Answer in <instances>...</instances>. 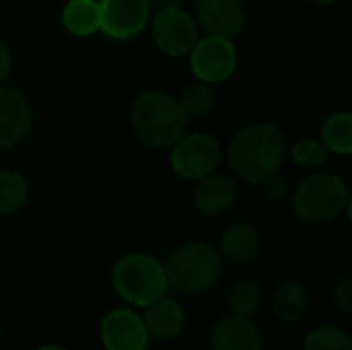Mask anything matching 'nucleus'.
Wrapping results in <instances>:
<instances>
[{
  "mask_svg": "<svg viewBox=\"0 0 352 350\" xmlns=\"http://www.w3.org/2000/svg\"><path fill=\"white\" fill-rule=\"evenodd\" d=\"M287 134L272 122L258 120L241 126L227 149V161L233 175L245 184H262L280 171L287 159Z\"/></svg>",
  "mask_w": 352,
  "mask_h": 350,
  "instance_id": "nucleus-1",
  "label": "nucleus"
},
{
  "mask_svg": "<svg viewBox=\"0 0 352 350\" xmlns=\"http://www.w3.org/2000/svg\"><path fill=\"white\" fill-rule=\"evenodd\" d=\"M130 122L136 138L151 149H171L190 124L179 101L161 89H146L134 99Z\"/></svg>",
  "mask_w": 352,
  "mask_h": 350,
  "instance_id": "nucleus-2",
  "label": "nucleus"
},
{
  "mask_svg": "<svg viewBox=\"0 0 352 350\" xmlns=\"http://www.w3.org/2000/svg\"><path fill=\"white\" fill-rule=\"evenodd\" d=\"M289 200L295 217L305 225H322L351 210L349 184L340 175L324 169H316L301 179Z\"/></svg>",
  "mask_w": 352,
  "mask_h": 350,
  "instance_id": "nucleus-3",
  "label": "nucleus"
},
{
  "mask_svg": "<svg viewBox=\"0 0 352 350\" xmlns=\"http://www.w3.org/2000/svg\"><path fill=\"white\" fill-rule=\"evenodd\" d=\"M167 285L188 297L210 291L223 274L219 250L206 241H188L175 248L163 264Z\"/></svg>",
  "mask_w": 352,
  "mask_h": 350,
  "instance_id": "nucleus-4",
  "label": "nucleus"
},
{
  "mask_svg": "<svg viewBox=\"0 0 352 350\" xmlns=\"http://www.w3.org/2000/svg\"><path fill=\"white\" fill-rule=\"evenodd\" d=\"M111 285L116 293L134 307L151 305L169 289L163 264L142 252L126 254L113 264Z\"/></svg>",
  "mask_w": 352,
  "mask_h": 350,
  "instance_id": "nucleus-5",
  "label": "nucleus"
},
{
  "mask_svg": "<svg viewBox=\"0 0 352 350\" xmlns=\"http://www.w3.org/2000/svg\"><path fill=\"white\" fill-rule=\"evenodd\" d=\"M171 169L190 182H198L214 173L223 163V146L212 134L194 132L184 134L173 146L169 157Z\"/></svg>",
  "mask_w": 352,
  "mask_h": 350,
  "instance_id": "nucleus-6",
  "label": "nucleus"
},
{
  "mask_svg": "<svg viewBox=\"0 0 352 350\" xmlns=\"http://www.w3.org/2000/svg\"><path fill=\"white\" fill-rule=\"evenodd\" d=\"M196 19L175 4H163L153 17V39L169 58H186L198 41Z\"/></svg>",
  "mask_w": 352,
  "mask_h": 350,
  "instance_id": "nucleus-7",
  "label": "nucleus"
},
{
  "mask_svg": "<svg viewBox=\"0 0 352 350\" xmlns=\"http://www.w3.org/2000/svg\"><path fill=\"white\" fill-rule=\"evenodd\" d=\"M188 58L194 76L208 85L225 83L237 68V47L231 37L223 35L198 37Z\"/></svg>",
  "mask_w": 352,
  "mask_h": 350,
  "instance_id": "nucleus-8",
  "label": "nucleus"
},
{
  "mask_svg": "<svg viewBox=\"0 0 352 350\" xmlns=\"http://www.w3.org/2000/svg\"><path fill=\"white\" fill-rule=\"evenodd\" d=\"M101 33L126 41L144 31L151 21V0H99Z\"/></svg>",
  "mask_w": 352,
  "mask_h": 350,
  "instance_id": "nucleus-9",
  "label": "nucleus"
},
{
  "mask_svg": "<svg viewBox=\"0 0 352 350\" xmlns=\"http://www.w3.org/2000/svg\"><path fill=\"white\" fill-rule=\"evenodd\" d=\"M33 130V107L27 95L0 85V149L21 144Z\"/></svg>",
  "mask_w": 352,
  "mask_h": 350,
  "instance_id": "nucleus-10",
  "label": "nucleus"
},
{
  "mask_svg": "<svg viewBox=\"0 0 352 350\" xmlns=\"http://www.w3.org/2000/svg\"><path fill=\"white\" fill-rule=\"evenodd\" d=\"M99 338L105 350H146L151 336L136 311L120 307L101 320Z\"/></svg>",
  "mask_w": 352,
  "mask_h": 350,
  "instance_id": "nucleus-11",
  "label": "nucleus"
},
{
  "mask_svg": "<svg viewBox=\"0 0 352 350\" xmlns=\"http://www.w3.org/2000/svg\"><path fill=\"white\" fill-rule=\"evenodd\" d=\"M196 23L208 35L235 39L245 29L248 12L243 0H194Z\"/></svg>",
  "mask_w": 352,
  "mask_h": 350,
  "instance_id": "nucleus-12",
  "label": "nucleus"
},
{
  "mask_svg": "<svg viewBox=\"0 0 352 350\" xmlns=\"http://www.w3.org/2000/svg\"><path fill=\"white\" fill-rule=\"evenodd\" d=\"M239 198V179L229 173H210L196 182L194 206L204 217H221L229 212Z\"/></svg>",
  "mask_w": 352,
  "mask_h": 350,
  "instance_id": "nucleus-13",
  "label": "nucleus"
},
{
  "mask_svg": "<svg viewBox=\"0 0 352 350\" xmlns=\"http://www.w3.org/2000/svg\"><path fill=\"white\" fill-rule=\"evenodd\" d=\"M212 350H264V336L250 318L229 316L210 332Z\"/></svg>",
  "mask_w": 352,
  "mask_h": 350,
  "instance_id": "nucleus-14",
  "label": "nucleus"
},
{
  "mask_svg": "<svg viewBox=\"0 0 352 350\" xmlns=\"http://www.w3.org/2000/svg\"><path fill=\"white\" fill-rule=\"evenodd\" d=\"M217 250H219L223 262L248 264L260 252V233L252 223L235 221L223 231Z\"/></svg>",
  "mask_w": 352,
  "mask_h": 350,
  "instance_id": "nucleus-15",
  "label": "nucleus"
},
{
  "mask_svg": "<svg viewBox=\"0 0 352 350\" xmlns=\"http://www.w3.org/2000/svg\"><path fill=\"white\" fill-rule=\"evenodd\" d=\"M142 322L146 326L148 336L159 338V340H169L184 332L186 314L175 299H169L167 295H163L161 299L146 305Z\"/></svg>",
  "mask_w": 352,
  "mask_h": 350,
  "instance_id": "nucleus-16",
  "label": "nucleus"
},
{
  "mask_svg": "<svg viewBox=\"0 0 352 350\" xmlns=\"http://www.w3.org/2000/svg\"><path fill=\"white\" fill-rule=\"evenodd\" d=\"M272 309H274V316L280 324H285V326L299 324L309 309V295H307L305 285L295 281V278L283 281L274 289Z\"/></svg>",
  "mask_w": 352,
  "mask_h": 350,
  "instance_id": "nucleus-17",
  "label": "nucleus"
},
{
  "mask_svg": "<svg viewBox=\"0 0 352 350\" xmlns=\"http://www.w3.org/2000/svg\"><path fill=\"white\" fill-rule=\"evenodd\" d=\"M62 25L76 37H89L101 31L99 0H68L62 8Z\"/></svg>",
  "mask_w": 352,
  "mask_h": 350,
  "instance_id": "nucleus-18",
  "label": "nucleus"
},
{
  "mask_svg": "<svg viewBox=\"0 0 352 350\" xmlns=\"http://www.w3.org/2000/svg\"><path fill=\"white\" fill-rule=\"evenodd\" d=\"M320 140L334 155H351L352 153V116L349 111L332 113L324 120L320 130Z\"/></svg>",
  "mask_w": 352,
  "mask_h": 350,
  "instance_id": "nucleus-19",
  "label": "nucleus"
},
{
  "mask_svg": "<svg viewBox=\"0 0 352 350\" xmlns=\"http://www.w3.org/2000/svg\"><path fill=\"white\" fill-rule=\"evenodd\" d=\"M29 198V184L19 171H0V217L14 215Z\"/></svg>",
  "mask_w": 352,
  "mask_h": 350,
  "instance_id": "nucleus-20",
  "label": "nucleus"
},
{
  "mask_svg": "<svg viewBox=\"0 0 352 350\" xmlns=\"http://www.w3.org/2000/svg\"><path fill=\"white\" fill-rule=\"evenodd\" d=\"M287 153L291 155L293 163H297L299 167H305V169H314V171L326 167L332 157L328 146L320 138H311V136L297 138L287 149Z\"/></svg>",
  "mask_w": 352,
  "mask_h": 350,
  "instance_id": "nucleus-21",
  "label": "nucleus"
},
{
  "mask_svg": "<svg viewBox=\"0 0 352 350\" xmlns=\"http://www.w3.org/2000/svg\"><path fill=\"white\" fill-rule=\"evenodd\" d=\"M179 105L184 109V113L188 116V120L192 118H204L212 111L214 107V101H217V95L212 91V87L208 83H194V85H188L182 95H179Z\"/></svg>",
  "mask_w": 352,
  "mask_h": 350,
  "instance_id": "nucleus-22",
  "label": "nucleus"
},
{
  "mask_svg": "<svg viewBox=\"0 0 352 350\" xmlns=\"http://www.w3.org/2000/svg\"><path fill=\"white\" fill-rule=\"evenodd\" d=\"M229 307L233 316L252 318L262 307V287L256 281H239L229 291Z\"/></svg>",
  "mask_w": 352,
  "mask_h": 350,
  "instance_id": "nucleus-23",
  "label": "nucleus"
},
{
  "mask_svg": "<svg viewBox=\"0 0 352 350\" xmlns=\"http://www.w3.org/2000/svg\"><path fill=\"white\" fill-rule=\"evenodd\" d=\"M303 350H352V338L342 328L318 326L303 338Z\"/></svg>",
  "mask_w": 352,
  "mask_h": 350,
  "instance_id": "nucleus-24",
  "label": "nucleus"
},
{
  "mask_svg": "<svg viewBox=\"0 0 352 350\" xmlns=\"http://www.w3.org/2000/svg\"><path fill=\"white\" fill-rule=\"evenodd\" d=\"M260 186L264 188L266 198L272 200V202H285V200L291 198V192H293L291 190V182L280 171H276L270 177H266Z\"/></svg>",
  "mask_w": 352,
  "mask_h": 350,
  "instance_id": "nucleus-25",
  "label": "nucleus"
},
{
  "mask_svg": "<svg viewBox=\"0 0 352 350\" xmlns=\"http://www.w3.org/2000/svg\"><path fill=\"white\" fill-rule=\"evenodd\" d=\"M334 301H336V305H338L346 316H351L352 314V276L351 274H346V276L336 285V289H334Z\"/></svg>",
  "mask_w": 352,
  "mask_h": 350,
  "instance_id": "nucleus-26",
  "label": "nucleus"
},
{
  "mask_svg": "<svg viewBox=\"0 0 352 350\" xmlns=\"http://www.w3.org/2000/svg\"><path fill=\"white\" fill-rule=\"evenodd\" d=\"M10 70H12V56H10L8 45L0 39V85L6 83V78L10 76Z\"/></svg>",
  "mask_w": 352,
  "mask_h": 350,
  "instance_id": "nucleus-27",
  "label": "nucleus"
},
{
  "mask_svg": "<svg viewBox=\"0 0 352 350\" xmlns=\"http://www.w3.org/2000/svg\"><path fill=\"white\" fill-rule=\"evenodd\" d=\"M305 2H309V4H314V6H332V4H336L338 0H305Z\"/></svg>",
  "mask_w": 352,
  "mask_h": 350,
  "instance_id": "nucleus-28",
  "label": "nucleus"
},
{
  "mask_svg": "<svg viewBox=\"0 0 352 350\" xmlns=\"http://www.w3.org/2000/svg\"><path fill=\"white\" fill-rule=\"evenodd\" d=\"M165 4H175V6H182L184 2H188V0H163Z\"/></svg>",
  "mask_w": 352,
  "mask_h": 350,
  "instance_id": "nucleus-29",
  "label": "nucleus"
},
{
  "mask_svg": "<svg viewBox=\"0 0 352 350\" xmlns=\"http://www.w3.org/2000/svg\"><path fill=\"white\" fill-rule=\"evenodd\" d=\"M37 350H66V349H62V347H54V344H47V347H39Z\"/></svg>",
  "mask_w": 352,
  "mask_h": 350,
  "instance_id": "nucleus-30",
  "label": "nucleus"
},
{
  "mask_svg": "<svg viewBox=\"0 0 352 350\" xmlns=\"http://www.w3.org/2000/svg\"><path fill=\"white\" fill-rule=\"evenodd\" d=\"M0 342H2V330H0Z\"/></svg>",
  "mask_w": 352,
  "mask_h": 350,
  "instance_id": "nucleus-31",
  "label": "nucleus"
}]
</instances>
